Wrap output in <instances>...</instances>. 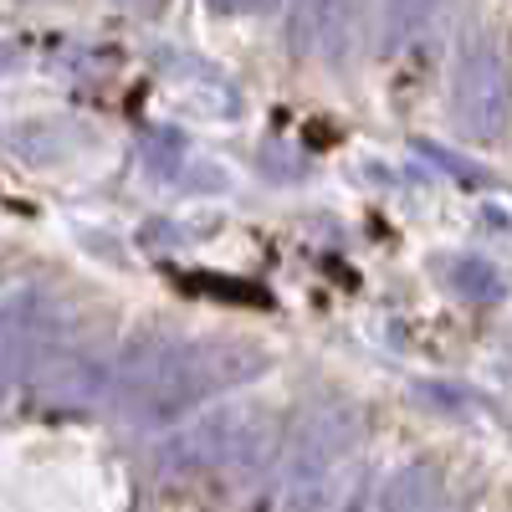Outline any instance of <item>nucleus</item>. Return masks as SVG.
<instances>
[{
  "label": "nucleus",
  "mask_w": 512,
  "mask_h": 512,
  "mask_svg": "<svg viewBox=\"0 0 512 512\" xmlns=\"http://www.w3.org/2000/svg\"><path fill=\"white\" fill-rule=\"evenodd\" d=\"M451 282H456V292H466V297H497L502 292V277L487 267V262H451Z\"/></svg>",
  "instance_id": "423d86ee"
},
{
  "label": "nucleus",
  "mask_w": 512,
  "mask_h": 512,
  "mask_svg": "<svg viewBox=\"0 0 512 512\" xmlns=\"http://www.w3.org/2000/svg\"><path fill=\"white\" fill-rule=\"evenodd\" d=\"M451 108L456 123L477 139H497L507 128V72L502 57L487 41H466L456 57V82H451Z\"/></svg>",
  "instance_id": "20e7f679"
},
{
  "label": "nucleus",
  "mask_w": 512,
  "mask_h": 512,
  "mask_svg": "<svg viewBox=\"0 0 512 512\" xmlns=\"http://www.w3.org/2000/svg\"><path fill=\"white\" fill-rule=\"evenodd\" d=\"M359 415L349 405H323L297 420L282 456V507L287 512H328L359 451Z\"/></svg>",
  "instance_id": "f03ea898"
},
{
  "label": "nucleus",
  "mask_w": 512,
  "mask_h": 512,
  "mask_svg": "<svg viewBox=\"0 0 512 512\" xmlns=\"http://www.w3.org/2000/svg\"><path fill=\"white\" fill-rule=\"evenodd\" d=\"M272 441V425L262 410H246V405H231V410H210L200 415L195 425H185V431L164 446L169 466L175 472H226V466H256L262 461Z\"/></svg>",
  "instance_id": "7ed1b4c3"
},
{
  "label": "nucleus",
  "mask_w": 512,
  "mask_h": 512,
  "mask_svg": "<svg viewBox=\"0 0 512 512\" xmlns=\"http://www.w3.org/2000/svg\"><path fill=\"white\" fill-rule=\"evenodd\" d=\"M425 16H431V6H425V0H390V36H395V41H410V36L425 26Z\"/></svg>",
  "instance_id": "0eeeda50"
},
{
  "label": "nucleus",
  "mask_w": 512,
  "mask_h": 512,
  "mask_svg": "<svg viewBox=\"0 0 512 512\" xmlns=\"http://www.w3.org/2000/svg\"><path fill=\"white\" fill-rule=\"evenodd\" d=\"M262 369L251 349L190 333H149L123 354L118 405L134 420H180Z\"/></svg>",
  "instance_id": "f257e3e1"
},
{
  "label": "nucleus",
  "mask_w": 512,
  "mask_h": 512,
  "mask_svg": "<svg viewBox=\"0 0 512 512\" xmlns=\"http://www.w3.org/2000/svg\"><path fill=\"white\" fill-rule=\"evenodd\" d=\"M379 512H456L451 497H446V482L441 472H431V466H400V472L384 482L379 492Z\"/></svg>",
  "instance_id": "39448f33"
}]
</instances>
